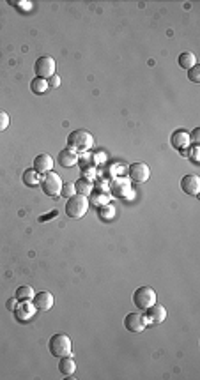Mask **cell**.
<instances>
[{
  "label": "cell",
  "instance_id": "6da1fadb",
  "mask_svg": "<svg viewBox=\"0 0 200 380\" xmlns=\"http://www.w3.org/2000/svg\"><path fill=\"white\" fill-rule=\"evenodd\" d=\"M67 145H69L71 151L75 152H87L94 145V136L90 135L87 129H76L67 136Z\"/></svg>",
  "mask_w": 200,
  "mask_h": 380
},
{
  "label": "cell",
  "instance_id": "7a4b0ae2",
  "mask_svg": "<svg viewBox=\"0 0 200 380\" xmlns=\"http://www.w3.org/2000/svg\"><path fill=\"white\" fill-rule=\"evenodd\" d=\"M48 350L53 357L60 359L64 356H71V350H73V343H71L69 336L64 333H57L50 338L48 342Z\"/></svg>",
  "mask_w": 200,
  "mask_h": 380
},
{
  "label": "cell",
  "instance_id": "3957f363",
  "mask_svg": "<svg viewBox=\"0 0 200 380\" xmlns=\"http://www.w3.org/2000/svg\"><path fill=\"white\" fill-rule=\"evenodd\" d=\"M87 209H89V198L83 196V194H73L71 198H67L66 203V214L71 219H82L87 214Z\"/></svg>",
  "mask_w": 200,
  "mask_h": 380
},
{
  "label": "cell",
  "instance_id": "277c9868",
  "mask_svg": "<svg viewBox=\"0 0 200 380\" xmlns=\"http://www.w3.org/2000/svg\"><path fill=\"white\" fill-rule=\"evenodd\" d=\"M156 303H158V295L151 287H140V288L135 290L133 304L140 311H145L147 308H151L153 304H156Z\"/></svg>",
  "mask_w": 200,
  "mask_h": 380
},
{
  "label": "cell",
  "instance_id": "5b68a950",
  "mask_svg": "<svg viewBox=\"0 0 200 380\" xmlns=\"http://www.w3.org/2000/svg\"><path fill=\"white\" fill-rule=\"evenodd\" d=\"M39 184L41 188H43L44 194H48V196H57V194L60 193V190H62V179H60V175H57L55 172H46V174H43Z\"/></svg>",
  "mask_w": 200,
  "mask_h": 380
},
{
  "label": "cell",
  "instance_id": "8992f818",
  "mask_svg": "<svg viewBox=\"0 0 200 380\" xmlns=\"http://www.w3.org/2000/svg\"><path fill=\"white\" fill-rule=\"evenodd\" d=\"M34 73H35V76L43 78V80L51 78L53 74H55V60H53L51 57H48V55L39 57L34 64Z\"/></svg>",
  "mask_w": 200,
  "mask_h": 380
},
{
  "label": "cell",
  "instance_id": "52a82bcc",
  "mask_svg": "<svg viewBox=\"0 0 200 380\" xmlns=\"http://www.w3.org/2000/svg\"><path fill=\"white\" fill-rule=\"evenodd\" d=\"M35 306L32 301H18L16 303V308H14V317L16 320H20V322H28V320H32L35 315Z\"/></svg>",
  "mask_w": 200,
  "mask_h": 380
},
{
  "label": "cell",
  "instance_id": "ba28073f",
  "mask_svg": "<svg viewBox=\"0 0 200 380\" xmlns=\"http://www.w3.org/2000/svg\"><path fill=\"white\" fill-rule=\"evenodd\" d=\"M151 177V168L145 163H131L128 168V179L133 183H145Z\"/></svg>",
  "mask_w": 200,
  "mask_h": 380
},
{
  "label": "cell",
  "instance_id": "9c48e42d",
  "mask_svg": "<svg viewBox=\"0 0 200 380\" xmlns=\"http://www.w3.org/2000/svg\"><path fill=\"white\" fill-rule=\"evenodd\" d=\"M110 191L115 198H126L131 193V183L128 177H115L110 183Z\"/></svg>",
  "mask_w": 200,
  "mask_h": 380
},
{
  "label": "cell",
  "instance_id": "30bf717a",
  "mask_svg": "<svg viewBox=\"0 0 200 380\" xmlns=\"http://www.w3.org/2000/svg\"><path fill=\"white\" fill-rule=\"evenodd\" d=\"M147 326V320H145L144 315L140 313H130L124 317V327L130 333H142Z\"/></svg>",
  "mask_w": 200,
  "mask_h": 380
},
{
  "label": "cell",
  "instance_id": "8fae6325",
  "mask_svg": "<svg viewBox=\"0 0 200 380\" xmlns=\"http://www.w3.org/2000/svg\"><path fill=\"white\" fill-rule=\"evenodd\" d=\"M32 303H34L35 310L48 311V310H51V306H53V303H55V299H53L51 292L43 290V292H37V294H34V297H32Z\"/></svg>",
  "mask_w": 200,
  "mask_h": 380
},
{
  "label": "cell",
  "instance_id": "7c38bea8",
  "mask_svg": "<svg viewBox=\"0 0 200 380\" xmlns=\"http://www.w3.org/2000/svg\"><path fill=\"white\" fill-rule=\"evenodd\" d=\"M181 190L185 191L186 194H192V196H199L200 193V179L193 174H188L181 179Z\"/></svg>",
  "mask_w": 200,
  "mask_h": 380
},
{
  "label": "cell",
  "instance_id": "4fadbf2b",
  "mask_svg": "<svg viewBox=\"0 0 200 380\" xmlns=\"http://www.w3.org/2000/svg\"><path fill=\"white\" fill-rule=\"evenodd\" d=\"M165 318H167V310L163 304L156 303L145 310V320H147V324H161Z\"/></svg>",
  "mask_w": 200,
  "mask_h": 380
},
{
  "label": "cell",
  "instance_id": "5bb4252c",
  "mask_svg": "<svg viewBox=\"0 0 200 380\" xmlns=\"http://www.w3.org/2000/svg\"><path fill=\"white\" fill-rule=\"evenodd\" d=\"M53 158H51L50 154H39V156H35L34 159V170L37 172V174H46V172H51V168H53Z\"/></svg>",
  "mask_w": 200,
  "mask_h": 380
},
{
  "label": "cell",
  "instance_id": "9a60e30c",
  "mask_svg": "<svg viewBox=\"0 0 200 380\" xmlns=\"http://www.w3.org/2000/svg\"><path fill=\"white\" fill-rule=\"evenodd\" d=\"M170 144H172V147L177 149V151L188 149L190 147V133L185 131V129H177V131L170 136Z\"/></svg>",
  "mask_w": 200,
  "mask_h": 380
},
{
  "label": "cell",
  "instance_id": "2e32d148",
  "mask_svg": "<svg viewBox=\"0 0 200 380\" xmlns=\"http://www.w3.org/2000/svg\"><path fill=\"white\" fill-rule=\"evenodd\" d=\"M57 161H59L60 167L71 168L78 163V156H76L75 151H71V149H62V151L59 152V156H57Z\"/></svg>",
  "mask_w": 200,
  "mask_h": 380
},
{
  "label": "cell",
  "instance_id": "e0dca14e",
  "mask_svg": "<svg viewBox=\"0 0 200 380\" xmlns=\"http://www.w3.org/2000/svg\"><path fill=\"white\" fill-rule=\"evenodd\" d=\"M59 372L62 373V375L66 377H71L73 373L76 372V363L75 359L71 356H64L60 357V361H59Z\"/></svg>",
  "mask_w": 200,
  "mask_h": 380
},
{
  "label": "cell",
  "instance_id": "ac0fdd59",
  "mask_svg": "<svg viewBox=\"0 0 200 380\" xmlns=\"http://www.w3.org/2000/svg\"><path fill=\"white\" fill-rule=\"evenodd\" d=\"M106 203H110V194L101 193V191H92L89 194V205H94L98 209V207H103Z\"/></svg>",
  "mask_w": 200,
  "mask_h": 380
},
{
  "label": "cell",
  "instance_id": "d6986e66",
  "mask_svg": "<svg viewBox=\"0 0 200 380\" xmlns=\"http://www.w3.org/2000/svg\"><path fill=\"white\" fill-rule=\"evenodd\" d=\"M75 191L78 194H83V196H89L90 193H92V183H90V179H85V177H82V179H78L75 183Z\"/></svg>",
  "mask_w": 200,
  "mask_h": 380
},
{
  "label": "cell",
  "instance_id": "ffe728a7",
  "mask_svg": "<svg viewBox=\"0 0 200 380\" xmlns=\"http://www.w3.org/2000/svg\"><path fill=\"white\" fill-rule=\"evenodd\" d=\"M177 62H179V66L183 67V69H192L197 64V57L192 51H183V53L179 55V58H177Z\"/></svg>",
  "mask_w": 200,
  "mask_h": 380
},
{
  "label": "cell",
  "instance_id": "44dd1931",
  "mask_svg": "<svg viewBox=\"0 0 200 380\" xmlns=\"http://www.w3.org/2000/svg\"><path fill=\"white\" fill-rule=\"evenodd\" d=\"M39 183H41V177H39V174L34 170V168H28V170L23 172V184L25 186L34 188V186H37Z\"/></svg>",
  "mask_w": 200,
  "mask_h": 380
},
{
  "label": "cell",
  "instance_id": "7402d4cb",
  "mask_svg": "<svg viewBox=\"0 0 200 380\" xmlns=\"http://www.w3.org/2000/svg\"><path fill=\"white\" fill-rule=\"evenodd\" d=\"M30 90L35 94V96H43L48 90V82L43 80V78H34L30 82Z\"/></svg>",
  "mask_w": 200,
  "mask_h": 380
},
{
  "label": "cell",
  "instance_id": "603a6c76",
  "mask_svg": "<svg viewBox=\"0 0 200 380\" xmlns=\"http://www.w3.org/2000/svg\"><path fill=\"white\" fill-rule=\"evenodd\" d=\"M98 217L103 219V221H112L115 217V207L110 205V203H106L103 207H98Z\"/></svg>",
  "mask_w": 200,
  "mask_h": 380
},
{
  "label": "cell",
  "instance_id": "cb8c5ba5",
  "mask_svg": "<svg viewBox=\"0 0 200 380\" xmlns=\"http://www.w3.org/2000/svg\"><path fill=\"white\" fill-rule=\"evenodd\" d=\"M14 297H16V301H32V297H34V288L27 287V285L18 287L16 288Z\"/></svg>",
  "mask_w": 200,
  "mask_h": 380
},
{
  "label": "cell",
  "instance_id": "d4e9b609",
  "mask_svg": "<svg viewBox=\"0 0 200 380\" xmlns=\"http://www.w3.org/2000/svg\"><path fill=\"white\" fill-rule=\"evenodd\" d=\"M60 194H62V196H66V198H71L73 194H76L75 184H73V183L62 184V190H60Z\"/></svg>",
  "mask_w": 200,
  "mask_h": 380
},
{
  "label": "cell",
  "instance_id": "484cf974",
  "mask_svg": "<svg viewBox=\"0 0 200 380\" xmlns=\"http://www.w3.org/2000/svg\"><path fill=\"white\" fill-rule=\"evenodd\" d=\"M188 78L193 83H200V66H193L192 69H188Z\"/></svg>",
  "mask_w": 200,
  "mask_h": 380
},
{
  "label": "cell",
  "instance_id": "4316f807",
  "mask_svg": "<svg viewBox=\"0 0 200 380\" xmlns=\"http://www.w3.org/2000/svg\"><path fill=\"white\" fill-rule=\"evenodd\" d=\"M9 128V115L5 112H0V133Z\"/></svg>",
  "mask_w": 200,
  "mask_h": 380
},
{
  "label": "cell",
  "instance_id": "83f0119b",
  "mask_svg": "<svg viewBox=\"0 0 200 380\" xmlns=\"http://www.w3.org/2000/svg\"><path fill=\"white\" fill-rule=\"evenodd\" d=\"M199 151H200L199 145H193V147L190 149V154H188L190 159H192V161H193L195 165H199Z\"/></svg>",
  "mask_w": 200,
  "mask_h": 380
},
{
  "label": "cell",
  "instance_id": "f1b7e54d",
  "mask_svg": "<svg viewBox=\"0 0 200 380\" xmlns=\"http://www.w3.org/2000/svg\"><path fill=\"white\" fill-rule=\"evenodd\" d=\"M199 136H200V128H195L190 133V144L193 142V145H199Z\"/></svg>",
  "mask_w": 200,
  "mask_h": 380
},
{
  "label": "cell",
  "instance_id": "f546056e",
  "mask_svg": "<svg viewBox=\"0 0 200 380\" xmlns=\"http://www.w3.org/2000/svg\"><path fill=\"white\" fill-rule=\"evenodd\" d=\"M46 82H48V87H53V89H57V87L60 85V76H57V74H53V76H51V78H48Z\"/></svg>",
  "mask_w": 200,
  "mask_h": 380
},
{
  "label": "cell",
  "instance_id": "4dcf8cb0",
  "mask_svg": "<svg viewBox=\"0 0 200 380\" xmlns=\"http://www.w3.org/2000/svg\"><path fill=\"white\" fill-rule=\"evenodd\" d=\"M16 303H18V301H16V297L9 299V301H7V310H9V311H14V308H16L14 304H16Z\"/></svg>",
  "mask_w": 200,
  "mask_h": 380
}]
</instances>
